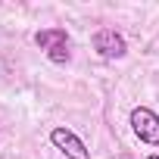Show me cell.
I'll return each instance as SVG.
<instances>
[{"label": "cell", "instance_id": "obj_5", "mask_svg": "<svg viewBox=\"0 0 159 159\" xmlns=\"http://www.w3.org/2000/svg\"><path fill=\"white\" fill-rule=\"evenodd\" d=\"M147 159H159V156H156V153H150V156H147Z\"/></svg>", "mask_w": 159, "mask_h": 159}, {"label": "cell", "instance_id": "obj_4", "mask_svg": "<svg viewBox=\"0 0 159 159\" xmlns=\"http://www.w3.org/2000/svg\"><path fill=\"white\" fill-rule=\"evenodd\" d=\"M94 50L103 56V59H122L128 53V41L116 31V28H100L94 34Z\"/></svg>", "mask_w": 159, "mask_h": 159}, {"label": "cell", "instance_id": "obj_2", "mask_svg": "<svg viewBox=\"0 0 159 159\" xmlns=\"http://www.w3.org/2000/svg\"><path fill=\"white\" fill-rule=\"evenodd\" d=\"M50 143L66 156V159H91V150H88V143L78 137L72 128H66V125H56L53 131H50Z\"/></svg>", "mask_w": 159, "mask_h": 159}, {"label": "cell", "instance_id": "obj_3", "mask_svg": "<svg viewBox=\"0 0 159 159\" xmlns=\"http://www.w3.org/2000/svg\"><path fill=\"white\" fill-rule=\"evenodd\" d=\"M128 122H131V131H134L143 143L159 147V116H156L150 106H134Z\"/></svg>", "mask_w": 159, "mask_h": 159}, {"label": "cell", "instance_id": "obj_1", "mask_svg": "<svg viewBox=\"0 0 159 159\" xmlns=\"http://www.w3.org/2000/svg\"><path fill=\"white\" fill-rule=\"evenodd\" d=\"M34 44H38V47L47 53V59L56 62V66H62V62L72 59V50H69V31H66V28H41V31L34 34Z\"/></svg>", "mask_w": 159, "mask_h": 159}]
</instances>
